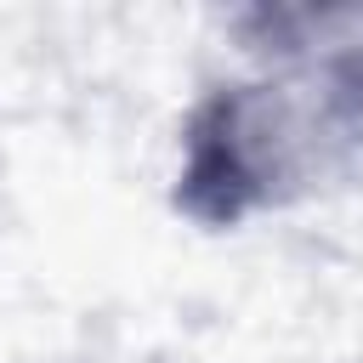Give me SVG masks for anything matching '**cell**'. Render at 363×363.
<instances>
[{"label": "cell", "instance_id": "obj_1", "mask_svg": "<svg viewBox=\"0 0 363 363\" xmlns=\"http://www.w3.org/2000/svg\"><path fill=\"white\" fill-rule=\"evenodd\" d=\"M340 142H352V130L318 62L295 79L216 85L182 136L176 210L204 227H233L250 210L301 193Z\"/></svg>", "mask_w": 363, "mask_h": 363}]
</instances>
